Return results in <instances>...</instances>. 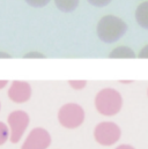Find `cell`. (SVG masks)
I'll use <instances>...</instances> for the list:
<instances>
[{"mask_svg":"<svg viewBox=\"0 0 148 149\" xmlns=\"http://www.w3.org/2000/svg\"><path fill=\"white\" fill-rule=\"evenodd\" d=\"M127 31V24L118 16L105 15L103 16L96 27L98 38L107 44H112L119 40Z\"/></svg>","mask_w":148,"mask_h":149,"instance_id":"obj_1","label":"cell"},{"mask_svg":"<svg viewBox=\"0 0 148 149\" xmlns=\"http://www.w3.org/2000/svg\"><path fill=\"white\" fill-rule=\"evenodd\" d=\"M95 108L102 116H116L123 108V97L116 89L104 88L95 96Z\"/></svg>","mask_w":148,"mask_h":149,"instance_id":"obj_2","label":"cell"},{"mask_svg":"<svg viewBox=\"0 0 148 149\" xmlns=\"http://www.w3.org/2000/svg\"><path fill=\"white\" fill-rule=\"evenodd\" d=\"M86 114L81 105L76 103H67L63 105L58 111L59 124L68 130H74L80 127L84 121Z\"/></svg>","mask_w":148,"mask_h":149,"instance_id":"obj_3","label":"cell"},{"mask_svg":"<svg viewBox=\"0 0 148 149\" xmlns=\"http://www.w3.org/2000/svg\"><path fill=\"white\" fill-rule=\"evenodd\" d=\"M30 123L29 114L23 110H15L10 112L7 118V125L9 128V141L17 143L23 138Z\"/></svg>","mask_w":148,"mask_h":149,"instance_id":"obj_4","label":"cell"},{"mask_svg":"<svg viewBox=\"0 0 148 149\" xmlns=\"http://www.w3.org/2000/svg\"><path fill=\"white\" fill-rule=\"evenodd\" d=\"M121 136L120 127L113 121H102L96 125L94 130L95 141L104 147L113 146L119 141Z\"/></svg>","mask_w":148,"mask_h":149,"instance_id":"obj_5","label":"cell"},{"mask_svg":"<svg viewBox=\"0 0 148 149\" xmlns=\"http://www.w3.org/2000/svg\"><path fill=\"white\" fill-rule=\"evenodd\" d=\"M51 135L45 128L36 127L29 132L21 149H47L51 145Z\"/></svg>","mask_w":148,"mask_h":149,"instance_id":"obj_6","label":"cell"},{"mask_svg":"<svg viewBox=\"0 0 148 149\" xmlns=\"http://www.w3.org/2000/svg\"><path fill=\"white\" fill-rule=\"evenodd\" d=\"M31 86L26 81H13L8 88V98L17 104L26 103L31 97Z\"/></svg>","mask_w":148,"mask_h":149,"instance_id":"obj_7","label":"cell"},{"mask_svg":"<svg viewBox=\"0 0 148 149\" xmlns=\"http://www.w3.org/2000/svg\"><path fill=\"white\" fill-rule=\"evenodd\" d=\"M135 21L137 23L144 28V29H147L148 30V1H144L141 2L137 9H135Z\"/></svg>","mask_w":148,"mask_h":149,"instance_id":"obj_8","label":"cell"},{"mask_svg":"<svg viewBox=\"0 0 148 149\" xmlns=\"http://www.w3.org/2000/svg\"><path fill=\"white\" fill-rule=\"evenodd\" d=\"M109 58H112V59H133V58H135V53L131 47L121 45V46L114 47L111 51L109 53Z\"/></svg>","mask_w":148,"mask_h":149,"instance_id":"obj_9","label":"cell"},{"mask_svg":"<svg viewBox=\"0 0 148 149\" xmlns=\"http://www.w3.org/2000/svg\"><path fill=\"white\" fill-rule=\"evenodd\" d=\"M80 0H54L56 7L64 13H71L76 9Z\"/></svg>","mask_w":148,"mask_h":149,"instance_id":"obj_10","label":"cell"},{"mask_svg":"<svg viewBox=\"0 0 148 149\" xmlns=\"http://www.w3.org/2000/svg\"><path fill=\"white\" fill-rule=\"evenodd\" d=\"M9 140V128L3 121H0V146H3Z\"/></svg>","mask_w":148,"mask_h":149,"instance_id":"obj_11","label":"cell"},{"mask_svg":"<svg viewBox=\"0 0 148 149\" xmlns=\"http://www.w3.org/2000/svg\"><path fill=\"white\" fill-rule=\"evenodd\" d=\"M30 7H34V8H42V7H45L51 0H24Z\"/></svg>","mask_w":148,"mask_h":149,"instance_id":"obj_12","label":"cell"},{"mask_svg":"<svg viewBox=\"0 0 148 149\" xmlns=\"http://www.w3.org/2000/svg\"><path fill=\"white\" fill-rule=\"evenodd\" d=\"M68 83L75 90H81V89H83L86 87L87 81H84V80H74V81L71 80V81H68Z\"/></svg>","mask_w":148,"mask_h":149,"instance_id":"obj_13","label":"cell"},{"mask_svg":"<svg viewBox=\"0 0 148 149\" xmlns=\"http://www.w3.org/2000/svg\"><path fill=\"white\" fill-rule=\"evenodd\" d=\"M87 1L94 7H105L111 3L112 0H87Z\"/></svg>","mask_w":148,"mask_h":149,"instance_id":"obj_14","label":"cell"},{"mask_svg":"<svg viewBox=\"0 0 148 149\" xmlns=\"http://www.w3.org/2000/svg\"><path fill=\"white\" fill-rule=\"evenodd\" d=\"M23 57L24 58H44V54L40 52H37V51H31V52L26 53Z\"/></svg>","mask_w":148,"mask_h":149,"instance_id":"obj_15","label":"cell"},{"mask_svg":"<svg viewBox=\"0 0 148 149\" xmlns=\"http://www.w3.org/2000/svg\"><path fill=\"white\" fill-rule=\"evenodd\" d=\"M138 57L141 58V59H148V44H146V45L140 50Z\"/></svg>","mask_w":148,"mask_h":149,"instance_id":"obj_16","label":"cell"},{"mask_svg":"<svg viewBox=\"0 0 148 149\" xmlns=\"http://www.w3.org/2000/svg\"><path fill=\"white\" fill-rule=\"evenodd\" d=\"M114 149H135L133 146L131 145H120V146H117Z\"/></svg>","mask_w":148,"mask_h":149,"instance_id":"obj_17","label":"cell"},{"mask_svg":"<svg viewBox=\"0 0 148 149\" xmlns=\"http://www.w3.org/2000/svg\"><path fill=\"white\" fill-rule=\"evenodd\" d=\"M7 84H8V81L7 80H0V90L3 89Z\"/></svg>","mask_w":148,"mask_h":149,"instance_id":"obj_18","label":"cell"},{"mask_svg":"<svg viewBox=\"0 0 148 149\" xmlns=\"http://www.w3.org/2000/svg\"><path fill=\"white\" fill-rule=\"evenodd\" d=\"M0 58H10V56L8 53H6V52L0 51Z\"/></svg>","mask_w":148,"mask_h":149,"instance_id":"obj_19","label":"cell"},{"mask_svg":"<svg viewBox=\"0 0 148 149\" xmlns=\"http://www.w3.org/2000/svg\"><path fill=\"white\" fill-rule=\"evenodd\" d=\"M0 109H1V103H0Z\"/></svg>","mask_w":148,"mask_h":149,"instance_id":"obj_20","label":"cell"},{"mask_svg":"<svg viewBox=\"0 0 148 149\" xmlns=\"http://www.w3.org/2000/svg\"><path fill=\"white\" fill-rule=\"evenodd\" d=\"M147 95H148V90H147Z\"/></svg>","mask_w":148,"mask_h":149,"instance_id":"obj_21","label":"cell"}]
</instances>
